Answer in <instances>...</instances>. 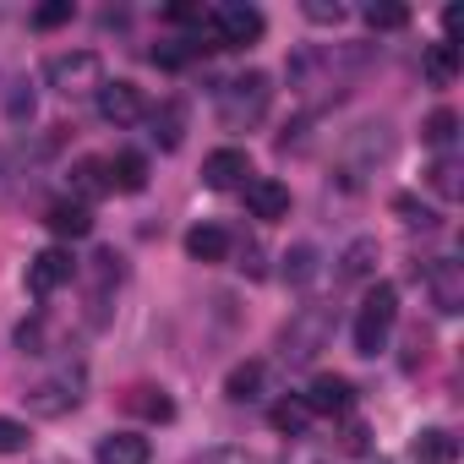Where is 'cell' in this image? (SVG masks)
<instances>
[{"instance_id": "obj_1", "label": "cell", "mask_w": 464, "mask_h": 464, "mask_svg": "<svg viewBox=\"0 0 464 464\" xmlns=\"http://www.w3.org/2000/svg\"><path fill=\"white\" fill-rule=\"evenodd\" d=\"M268 104H274V82H268L263 72H241V77H229V82L218 88V121H224L229 131L257 126V121L268 115Z\"/></svg>"}, {"instance_id": "obj_2", "label": "cell", "mask_w": 464, "mask_h": 464, "mask_svg": "<svg viewBox=\"0 0 464 464\" xmlns=\"http://www.w3.org/2000/svg\"><path fill=\"white\" fill-rule=\"evenodd\" d=\"M328 339H334V306H301L285 323L279 350L290 366H306V361H317V350H328Z\"/></svg>"}, {"instance_id": "obj_3", "label": "cell", "mask_w": 464, "mask_h": 464, "mask_svg": "<svg viewBox=\"0 0 464 464\" xmlns=\"http://www.w3.org/2000/svg\"><path fill=\"white\" fill-rule=\"evenodd\" d=\"M393 323H399V290H393V285L366 290V301H361V312H355V355H377V350L388 344Z\"/></svg>"}, {"instance_id": "obj_4", "label": "cell", "mask_w": 464, "mask_h": 464, "mask_svg": "<svg viewBox=\"0 0 464 464\" xmlns=\"http://www.w3.org/2000/svg\"><path fill=\"white\" fill-rule=\"evenodd\" d=\"M208 50H241V44H257L263 39V12L257 6H246V0H224V6H213L208 12Z\"/></svg>"}, {"instance_id": "obj_5", "label": "cell", "mask_w": 464, "mask_h": 464, "mask_svg": "<svg viewBox=\"0 0 464 464\" xmlns=\"http://www.w3.org/2000/svg\"><path fill=\"white\" fill-rule=\"evenodd\" d=\"M44 82H50L55 93H66V99H77V93H99V88H104V61H99L93 50L50 55V61H44Z\"/></svg>"}, {"instance_id": "obj_6", "label": "cell", "mask_w": 464, "mask_h": 464, "mask_svg": "<svg viewBox=\"0 0 464 464\" xmlns=\"http://www.w3.org/2000/svg\"><path fill=\"white\" fill-rule=\"evenodd\" d=\"M388 153H393V131H388L382 121L350 131V142H344V153H339V180H344V186H361V175L377 169Z\"/></svg>"}, {"instance_id": "obj_7", "label": "cell", "mask_w": 464, "mask_h": 464, "mask_svg": "<svg viewBox=\"0 0 464 464\" xmlns=\"http://www.w3.org/2000/svg\"><path fill=\"white\" fill-rule=\"evenodd\" d=\"M23 404H28L34 415H66V410H77V404H82V366H66L61 377L34 382V388L23 393Z\"/></svg>"}, {"instance_id": "obj_8", "label": "cell", "mask_w": 464, "mask_h": 464, "mask_svg": "<svg viewBox=\"0 0 464 464\" xmlns=\"http://www.w3.org/2000/svg\"><path fill=\"white\" fill-rule=\"evenodd\" d=\"M426 295L442 317H459L464 312V263L453 257H431L426 263Z\"/></svg>"}, {"instance_id": "obj_9", "label": "cell", "mask_w": 464, "mask_h": 464, "mask_svg": "<svg viewBox=\"0 0 464 464\" xmlns=\"http://www.w3.org/2000/svg\"><path fill=\"white\" fill-rule=\"evenodd\" d=\"M93 104H99V121H110V126H137V121L148 115L137 82H104V88L93 93Z\"/></svg>"}, {"instance_id": "obj_10", "label": "cell", "mask_w": 464, "mask_h": 464, "mask_svg": "<svg viewBox=\"0 0 464 464\" xmlns=\"http://www.w3.org/2000/svg\"><path fill=\"white\" fill-rule=\"evenodd\" d=\"M77 279V257L72 252H61V246H50V252H39L34 263H28V290L44 301V295H55L61 285H72Z\"/></svg>"}, {"instance_id": "obj_11", "label": "cell", "mask_w": 464, "mask_h": 464, "mask_svg": "<svg viewBox=\"0 0 464 464\" xmlns=\"http://www.w3.org/2000/svg\"><path fill=\"white\" fill-rule=\"evenodd\" d=\"M246 175H252L246 148H218L202 159V186H213V191H236V186H246Z\"/></svg>"}, {"instance_id": "obj_12", "label": "cell", "mask_w": 464, "mask_h": 464, "mask_svg": "<svg viewBox=\"0 0 464 464\" xmlns=\"http://www.w3.org/2000/svg\"><path fill=\"white\" fill-rule=\"evenodd\" d=\"M301 399H306V410H312V415H344V410L355 404V388H350L344 377L323 372V377H312V388H306Z\"/></svg>"}, {"instance_id": "obj_13", "label": "cell", "mask_w": 464, "mask_h": 464, "mask_svg": "<svg viewBox=\"0 0 464 464\" xmlns=\"http://www.w3.org/2000/svg\"><path fill=\"white\" fill-rule=\"evenodd\" d=\"M246 208H252V218H285L290 213V186L285 180H274V175H257V180H246Z\"/></svg>"}, {"instance_id": "obj_14", "label": "cell", "mask_w": 464, "mask_h": 464, "mask_svg": "<svg viewBox=\"0 0 464 464\" xmlns=\"http://www.w3.org/2000/svg\"><path fill=\"white\" fill-rule=\"evenodd\" d=\"M44 224L55 229V236L61 241H82L88 236V229H93V213H88V202H50V213H44Z\"/></svg>"}, {"instance_id": "obj_15", "label": "cell", "mask_w": 464, "mask_h": 464, "mask_svg": "<svg viewBox=\"0 0 464 464\" xmlns=\"http://www.w3.org/2000/svg\"><path fill=\"white\" fill-rule=\"evenodd\" d=\"M148 137L159 142V148H180V137H186V104L180 99H164L159 110H148Z\"/></svg>"}, {"instance_id": "obj_16", "label": "cell", "mask_w": 464, "mask_h": 464, "mask_svg": "<svg viewBox=\"0 0 464 464\" xmlns=\"http://www.w3.org/2000/svg\"><path fill=\"white\" fill-rule=\"evenodd\" d=\"M153 453H148V437H137V431H110V437H99V464H148Z\"/></svg>"}, {"instance_id": "obj_17", "label": "cell", "mask_w": 464, "mask_h": 464, "mask_svg": "<svg viewBox=\"0 0 464 464\" xmlns=\"http://www.w3.org/2000/svg\"><path fill=\"white\" fill-rule=\"evenodd\" d=\"M186 252H191L197 263H224V257H229V236H224L218 224H197L191 236H186Z\"/></svg>"}, {"instance_id": "obj_18", "label": "cell", "mask_w": 464, "mask_h": 464, "mask_svg": "<svg viewBox=\"0 0 464 464\" xmlns=\"http://www.w3.org/2000/svg\"><path fill=\"white\" fill-rule=\"evenodd\" d=\"M104 169H110V186H121V191H142L148 186V159L142 153H115Z\"/></svg>"}, {"instance_id": "obj_19", "label": "cell", "mask_w": 464, "mask_h": 464, "mask_svg": "<svg viewBox=\"0 0 464 464\" xmlns=\"http://www.w3.org/2000/svg\"><path fill=\"white\" fill-rule=\"evenodd\" d=\"M224 393L236 399V404H252V399H263V361H241L236 372H229Z\"/></svg>"}, {"instance_id": "obj_20", "label": "cell", "mask_w": 464, "mask_h": 464, "mask_svg": "<svg viewBox=\"0 0 464 464\" xmlns=\"http://www.w3.org/2000/svg\"><path fill=\"white\" fill-rule=\"evenodd\" d=\"M453 77H459V44L442 39V44L426 50V82H431V88H448Z\"/></svg>"}, {"instance_id": "obj_21", "label": "cell", "mask_w": 464, "mask_h": 464, "mask_svg": "<svg viewBox=\"0 0 464 464\" xmlns=\"http://www.w3.org/2000/svg\"><path fill=\"white\" fill-rule=\"evenodd\" d=\"M464 169H459V159L453 153H437L431 159V169H426V180H431V191L437 197H448V202H459V191H464V180H459Z\"/></svg>"}, {"instance_id": "obj_22", "label": "cell", "mask_w": 464, "mask_h": 464, "mask_svg": "<svg viewBox=\"0 0 464 464\" xmlns=\"http://www.w3.org/2000/svg\"><path fill=\"white\" fill-rule=\"evenodd\" d=\"M268 420H274V431H285V437H306L312 410H306V399H279V404L268 410Z\"/></svg>"}, {"instance_id": "obj_23", "label": "cell", "mask_w": 464, "mask_h": 464, "mask_svg": "<svg viewBox=\"0 0 464 464\" xmlns=\"http://www.w3.org/2000/svg\"><path fill=\"white\" fill-rule=\"evenodd\" d=\"M420 137H426L437 153H453V142H459V115H453V110H431L426 126H420Z\"/></svg>"}, {"instance_id": "obj_24", "label": "cell", "mask_w": 464, "mask_h": 464, "mask_svg": "<svg viewBox=\"0 0 464 464\" xmlns=\"http://www.w3.org/2000/svg\"><path fill=\"white\" fill-rule=\"evenodd\" d=\"M372 268H377V241H372V236L350 241V252L339 257V279H366Z\"/></svg>"}, {"instance_id": "obj_25", "label": "cell", "mask_w": 464, "mask_h": 464, "mask_svg": "<svg viewBox=\"0 0 464 464\" xmlns=\"http://www.w3.org/2000/svg\"><path fill=\"white\" fill-rule=\"evenodd\" d=\"M72 186H77V197H104V191H110V169H104V159H82V164L72 169Z\"/></svg>"}, {"instance_id": "obj_26", "label": "cell", "mask_w": 464, "mask_h": 464, "mask_svg": "<svg viewBox=\"0 0 464 464\" xmlns=\"http://www.w3.org/2000/svg\"><path fill=\"white\" fill-rule=\"evenodd\" d=\"M453 453H459V442L448 431H420V442H415V464H453Z\"/></svg>"}, {"instance_id": "obj_27", "label": "cell", "mask_w": 464, "mask_h": 464, "mask_svg": "<svg viewBox=\"0 0 464 464\" xmlns=\"http://www.w3.org/2000/svg\"><path fill=\"white\" fill-rule=\"evenodd\" d=\"M126 404H131L142 420H169V415H175V404H169L159 388H131V399H126Z\"/></svg>"}, {"instance_id": "obj_28", "label": "cell", "mask_w": 464, "mask_h": 464, "mask_svg": "<svg viewBox=\"0 0 464 464\" xmlns=\"http://www.w3.org/2000/svg\"><path fill=\"white\" fill-rule=\"evenodd\" d=\"M197 55H202V39H175V44H159V50H153V66L175 72V66H186V61H197Z\"/></svg>"}, {"instance_id": "obj_29", "label": "cell", "mask_w": 464, "mask_h": 464, "mask_svg": "<svg viewBox=\"0 0 464 464\" xmlns=\"http://www.w3.org/2000/svg\"><path fill=\"white\" fill-rule=\"evenodd\" d=\"M285 279H290V285H312V279H317V252H312V246L285 252Z\"/></svg>"}, {"instance_id": "obj_30", "label": "cell", "mask_w": 464, "mask_h": 464, "mask_svg": "<svg viewBox=\"0 0 464 464\" xmlns=\"http://www.w3.org/2000/svg\"><path fill=\"white\" fill-rule=\"evenodd\" d=\"M404 23H410L404 6H377V0L366 6V28H372V34H393V28H404Z\"/></svg>"}, {"instance_id": "obj_31", "label": "cell", "mask_w": 464, "mask_h": 464, "mask_svg": "<svg viewBox=\"0 0 464 464\" xmlns=\"http://www.w3.org/2000/svg\"><path fill=\"white\" fill-rule=\"evenodd\" d=\"M17 350H23V355H44V350H50V328H44V317H28V323L17 328Z\"/></svg>"}, {"instance_id": "obj_32", "label": "cell", "mask_w": 464, "mask_h": 464, "mask_svg": "<svg viewBox=\"0 0 464 464\" xmlns=\"http://www.w3.org/2000/svg\"><path fill=\"white\" fill-rule=\"evenodd\" d=\"M186 464H257L246 448H202V453H191Z\"/></svg>"}, {"instance_id": "obj_33", "label": "cell", "mask_w": 464, "mask_h": 464, "mask_svg": "<svg viewBox=\"0 0 464 464\" xmlns=\"http://www.w3.org/2000/svg\"><path fill=\"white\" fill-rule=\"evenodd\" d=\"M28 426L23 420H6V415H0V453H28Z\"/></svg>"}, {"instance_id": "obj_34", "label": "cell", "mask_w": 464, "mask_h": 464, "mask_svg": "<svg viewBox=\"0 0 464 464\" xmlns=\"http://www.w3.org/2000/svg\"><path fill=\"white\" fill-rule=\"evenodd\" d=\"M393 213H404V224H415V229H437V213L420 208L415 197H393Z\"/></svg>"}, {"instance_id": "obj_35", "label": "cell", "mask_w": 464, "mask_h": 464, "mask_svg": "<svg viewBox=\"0 0 464 464\" xmlns=\"http://www.w3.org/2000/svg\"><path fill=\"white\" fill-rule=\"evenodd\" d=\"M61 23H72V0H55V6L34 12V28H61Z\"/></svg>"}, {"instance_id": "obj_36", "label": "cell", "mask_w": 464, "mask_h": 464, "mask_svg": "<svg viewBox=\"0 0 464 464\" xmlns=\"http://www.w3.org/2000/svg\"><path fill=\"white\" fill-rule=\"evenodd\" d=\"M23 88H28V82H17V93L6 99V115H12V121H34V93H23Z\"/></svg>"}, {"instance_id": "obj_37", "label": "cell", "mask_w": 464, "mask_h": 464, "mask_svg": "<svg viewBox=\"0 0 464 464\" xmlns=\"http://www.w3.org/2000/svg\"><path fill=\"white\" fill-rule=\"evenodd\" d=\"M306 17H312V23H323V28H334V23L344 17V6H339V0H334V6H328V0H312Z\"/></svg>"}, {"instance_id": "obj_38", "label": "cell", "mask_w": 464, "mask_h": 464, "mask_svg": "<svg viewBox=\"0 0 464 464\" xmlns=\"http://www.w3.org/2000/svg\"><path fill=\"white\" fill-rule=\"evenodd\" d=\"M0 191H6V164H0Z\"/></svg>"}]
</instances>
